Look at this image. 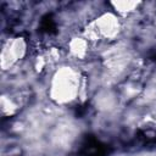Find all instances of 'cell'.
Instances as JSON below:
<instances>
[{
    "label": "cell",
    "instance_id": "obj_2",
    "mask_svg": "<svg viewBox=\"0 0 156 156\" xmlns=\"http://www.w3.org/2000/svg\"><path fill=\"white\" fill-rule=\"evenodd\" d=\"M55 28H56V24L54 22V20L50 17V16H46L43 18L41 21V29L46 33H52L55 32Z\"/></svg>",
    "mask_w": 156,
    "mask_h": 156
},
{
    "label": "cell",
    "instance_id": "obj_1",
    "mask_svg": "<svg viewBox=\"0 0 156 156\" xmlns=\"http://www.w3.org/2000/svg\"><path fill=\"white\" fill-rule=\"evenodd\" d=\"M83 156H105V147L94 138H88L82 146Z\"/></svg>",
    "mask_w": 156,
    "mask_h": 156
}]
</instances>
